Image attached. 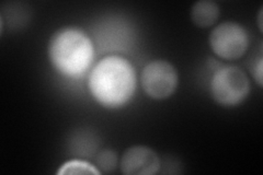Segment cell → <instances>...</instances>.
<instances>
[{"mask_svg": "<svg viewBox=\"0 0 263 175\" xmlns=\"http://www.w3.org/2000/svg\"><path fill=\"white\" fill-rule=\"evenodd\" d=\"M137 86L134 66L124 57H104L89 73L88 88L96 101L106 108H120L133 98Z\"/></svg>", "mask_w": 263, "mask_h": 175, "instance_id": "6da1fadb", "label": "cell"}, {"mask_svg": "<svg viewBox=\"0 0 263 175\" xmlns=\"http://www.w3.org/2000/svg\"><path fill=\"white\" fill-rule=\"evenodd\" d=\"M48 57L63 76L78 78L87 72L93 62V43L82 30L63 28L49 40Z\"/></svg>", "mask_w": 263, "mask_h": 175, "instance_id": "7a4b0ae2", "label": "cell"}, {"mask_svg": "<svg viewBox=\"0 0 263 175\" xmlns=\"http://www.w3.org/2000/svg\"><path fill=\"white\" fill-rule=\"evenodd\" d=\"M250 93V81L236 66H226L213 74L211 94L217 104L233 107L241 104Z\"/></svg>", "mask_w": 263, "mask_h": 175, "instance_id": "3957f363", "label": "cell"}, {"mask_svg": "<svg viewBox=\"0 0 263 175\" xmlns=\"http://www.w3.org/2000/svg\"><path fill=\"white\" fill-rule=\"evenodd\" d=\"M210 45L218 57L226 61H236L248 49L249 35L239 23L223 22L212 31Z\"/></svg>", "mask_w": 263, "mask_h": 175, "instance_id": "277c9868", "label": "cell"}, {"mask_svg": "<svg viewBox=\"0 0 263 175\" xmlns=\"http://www.w3.org/2000/svg\"><path fill=\"white\" fill-rule=\"evenodd\" d=\"M144 92L154 100H164L177 90L178 71L167 61H154L147 64L141 76Z\"/></svg>", "mask_w": 263, "mask_h": 175, "instance_id": "5b68a950", "label": "cell"}, {"mask_svg": "<svg viewBox=\"0 0 263 175\" xmlns=\"http://www.w3.org/2000/svg\"><path fill=\"white\" fill-rule=\"evenodd\" d=\"M120 168L126 175H153L160 169V159L149 147L133 146L123 153Z\"/></svg>", "mask_w": 263, "mask_h": 175, "instance_id": "8992f818", "label": "cell"}, {"mask_svg": "<svg viewBox=\"0 0 263 175\" xmlns=\"http://www.w3.org/2000/svg\"><path fill=\"white\" fill-rule=\"evenodd\" d=\"M219 8L212 0H201L193 5L191 9V19L196 27L209 28L219 18Z\"/></svg>", "mask_w": 263, "mask_h": 175, "instance_id": "52a82bcc", "label": "cell"}, {"mask_svg": "<svg viewBox=\"0 0 263 175\" xmlns=\"http://www.w3.org/2000/svg\"><path fill=\"white\" fill-rule=\"evenodd\" d=\"M101 172L99 171L97 166L92 165L87 161L82 160H70L64 163L57 174H100Z\"/></svg>", "mask_w": 263, "mask_h": 175, "instance_id": "ba28073f", "label": "cell"}, {"mask_svg": "<svg viewBox=\"0 0 263 175\" xmlns=\"http://www.w3.org/2000/svg\"><path fill=\"white\" fill-rule=\"evenodd\" d=\"M118 163L117 154L111 150H103L98 154L97 168L100 172H111L115 169Z\"/></svg>", "mask_w": 263, "mask_h": 175, "instance_id": "9c48e42d", "label": "cell"}, {"mask_svg": "<svg viewBox=\"0 0 263 175\" xmlns=\"http://www.w3.org/2000/svg\"><path fill=\"white\" fill-rule=\"evenodd\" d=\"M263 69V61H262V57L259 58V61L257 62V64L254 65V68H253V77L256 79L257 83L259 85V87H262V83H263V79H262V70Z\"/></svg>", "mask_w": 263, "mask_h": 175, "instance_id": "30bf717a", "label": "cell"}, {"mask_svg": "<svg viewBox=\"0 0 263 175\" xmlns=\"http://www.w3.org/2000/svg\"><path fill=\"white\" fill-rule=\"evenodd\" d=\"M258 22H259V29H260V31H262V10H260V12H259Z\"/></svg>", "mask_w": 263, "mask_h": 175, "instance_id": "8fae6325", "label": "cell"}]
</instances>
